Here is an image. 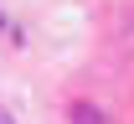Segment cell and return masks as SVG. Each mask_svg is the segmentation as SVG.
I'll use <instances>...</instances> for the list:
<instances>
[{
  "mask_svg": "<svg viewBox=\"0 0 134 124\" xmlns=\"http://www.w3.org/2000/svg\"><path fill=\"white\" fill-rule=\"evenodd\" d=\"M67 119H72V124H103V114H98L93 104H88V98H77V104L67 109Z\"/></svg>",
  "mask_w": 134,
  "mask_h": 124,
  "instance_id": "obj_1",
  "label": "cell"
},
{
  "mask_svg": "<svg viewBox=\"0 0 134 124\" xmlns=\"http://www.w3.org/2000/svg\"><path fill=\"white\" fill-rule=\"evenodd\" d=\"M0 124H10V119H5V114H0Z\"/></svg>",
  "mask_w": 134,
  "mask_h": 124,
  "instance_id": "obj_2",
  "label": "cell"
}]
</instances>
